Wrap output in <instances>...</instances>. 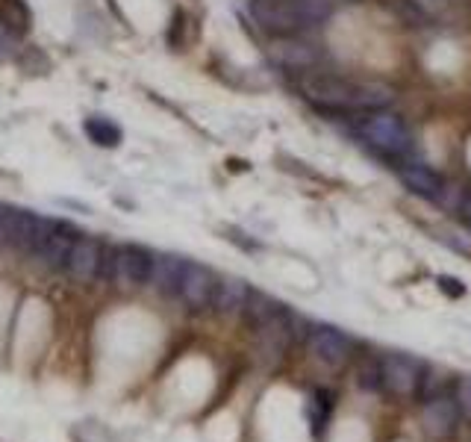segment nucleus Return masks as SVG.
Returning <instances> with one entry per match:
<instances>
[{
    "mask_svg": "<svg viewBox=\"0 0 471 442\" xmlns=\"http://www.w3.org/2000/svg\"><path fill=\"white\" fill-rule=\"evenodd\" d=\"M251 15L263 33L283 39L325 21L330 15V0H251Z\"/></svg>",
    "mask_w": 471,
    "mask_h": 442,
    "instance_id": "f257e3e1",
    "label": "nucleus"
},
{
    "mask_svg": "<svg viewBox=\"0 0 471 442\" xmlns=\"http://www.w3.org/2000/svg\"><path fill=\"white\" fill-rule=\"evenodd\" d=\"M359 136L389 156H406L412 151V136L406 124L389 109H374L359 122Z\"/></svg>",
    "mask_w": 471,
    "mask_h": 442,
    "instance_id": "f03ea898",
    "label": "nucleus"
},
{
    "mask_svg": "<svg viewBox=\"0 0 471 442\" xmlns=\"http://www.w3.org/2000/svg\"><path fill=\"white\" fill-rule=\"evenodd\" d=\"M301 95L321 109H354L357 83H350L336 74H312L307 71L298 80Z\"/></svg>",
    "mask_w": 471,
    "mask_h": 442,
    "instance_id": "7ed1b4c3",
    "label": "nucleus"
},
{
    "mask_svg": "<svg viewBox=\"0 0 471 442\" xmlns=\"http://www.w3.org/2000/svg\"><path fill=\"white\" fill-rule=\"evenodd\" d=\"M307 345H310V351L327 366L348 363V357L354 354V348H357V343L345 334V330L327 328V325H312V334L307 339Z\"/></svg>",
    "mask_w": 471,
    "mask_h": 442,
    "instance_id": "20e7f679",
    "label": "nucleus"
},
{
    "mask_svg": "<svg viewBox=\"0 0 471 442\" xmlns=\"http://www.w3.org/2000/svg\"><path fill=\"white\" fill-rule=\"evenodd\" d=\"M381 368H383V386L386 390H392L395 395L419 392L421 377H424V368H421L419 360H412V357H406V354H386Z\"/></svg>",
    "mask_w": 471,
    "mask_h": 442,
    "instance_id": "39448f33",
    "label": "nucleus"
},
{
    "mask_svg": "<svg viewBox=\"0 0 471 442\" xmlns=\"http://www.w3.org/2000/svg\"><path fill=\"white\" fill-rule=\"evenodd\" d=\"M271 59L283 71H312V66L321 59V51L298 36H283V39H274Z\"/></svg>",
    "mask_w": 471,
    "mask_h": 442,
    "instance_id": "423d86ee",
    "label": "nucleus"
},
{
    "mask_svg": "<svg viewBox=\"0 0 471 442\" xmlns=\"http://www.w3.org/2000/svg\"><path fill=\"white\" fill-rule=\"evenodd\" d=\"M216 283H218V278L207 269V265L186 263V272H183V280H180V298L186 301L192 310L212 307Z\"/></svg>",
    "mask_w": 471,
    "mask_h": 442,
    "instance_id": "0eeeda50",
    "label": "nucleus"
},
{
    "mask_svg": "<svg viewBox=\"0 0 471 442\" xmlns=\"http://www.w3.org/2000/svg\"><path fill=\"white\" fill-rule=\"evenodd\" d=\"M100 260H104V242L91 236H80L71 248L66 272L77 280H95L100 278Z\"/></svg>",
    "mask_w": 471,
    "mask_h": 442,
    "instance_id": "6e6552de",
    "label": "nucleus"
},
{
    "mask_svg": "<svg viewBox=\"0 0 471 442\" xmlns=\"http://www.w3.org/2000/svg\"><path fill=\"white\" fill-rule=\"evenodd\" d=\"M80 239V230L77 227H71L68 221H59L57 218V225H53V230H51V236H48V242H44L42 248H39V260H42V265H48V269H66L68 265V257H71V248H74V242Z\"/></svg>",
    "mask_w": 471,
    "mask_h": 442,
    "instance_id": "1a4fd4ad",
    "label": "nucleus"
},
{
    "mask_svg": "<svg viewBox=\"0 0 471 442\" xmlns=\"http://www.w3.org/2000/svg\"><path fill=\"white\" fill-rule=\"evenodd\" d=\"M153 263H156V254H151L147 248H142V245H122V248H118L115 280L151 283V278H153Z\"/></svg>",
    "mask_w": 471,
    "mask_h": 442,
    "instance_id": "9d476101",
    "label": "nucleus"
},
{
    "mask_svg": "<svg viewBox=\"0 0 471 442\" xmlns=\"http://www.w3.org/2000/svg\"><path fill=\"white\" fill-rule=\"evenodd\" d=\"M4 225H6V245H12L15 251L33 254L35 230H39V216H33L30 209L6 207Z\"/></svg>",
    "mask_w": 471,
    "mask_h": 442,
    "instance_id": "9b49d317",
    "label": "nucleus"
},
{
    "mask_svg": "<svg viewBox=\"0 0 471 442\" xmlns=\"http://www.w3.org/2000/svg\"><path fill=\"white\" fill-rule=\"evenodd\" d=\"M401 180L410 186L415 195L421 198H430V201H442L445 195V178H442L439 171H433L430 165H421V162H404L401 165Z\"/></svg>",
    "mask_w": 471,
    "mask_h": 442,
    "instance_id": "f8f14e48",
    "label": "nucleus"
},
{
    "mask_svg": "<svg viewBox=\"0 0 471 442\" xmlns=\"http://www.w3.org/2000/svg\"><path fill=\"white\" fill-rule=\"evenodd\" d=\"M247 295H251V287H247V280L242 278H233V274H224V278H218L216 283V295H212V307L218 312H242L245 304H247Z\"/></svg>",
    "mask_w": 471,
    "mask_h": 442,
    "instance_id": "ddd939ff",
    "label": "nucleus"
},
{
    "mask_svg": "<svg viewBox=\"0 0 471 442\" xmlns=\"http://www.w3.org/2000/svg\"><path fill=\"white\" fill-rule=\"evenodd\" d=\"M457 401L454 399H445V395H436V399L428 401V407H424V428L430 430L433 437H448L454 434L457 428Z\"/></svg>",
    "mask_w": 471,
    "mask_h": 442,
    "instance_id": "4468645a",
    "label": "nucleus"
},
{
    "mask_svg": "<svg viewBox=\"0 0 471 442\" xmlns=\"http://www.w3.org/2000/svg\"><path fill=\"white\" fill-rule=\"evenodd\" d=\"M186 263L189 260H183L177 254H160L153 263L151 283L162 295H180V280H183V272H186Z\"/></svg>",
    "mask_w": 471,
    "mask_h": 442,
    "instance_id": "2eb2a0df",
    "label": "nucleus"
},
{
    "mask_svg": "<svg viewBox=\"0 0 471 442\" xmlns=\"http://www.w3.org/2000/svg\"><path fill=\"white\" fill-rule=\"evenodd\" d=\"M283 312V304L271 298V295H265L260 289H251V295H247V304H245V310H242V316L247 319V325L251 328H265L269 321H274L277 316Z\"/></svg>",
    "mask_w": 471,
    "mask_h": 442,
    "instance_id": "dca6fc26",
    "label": "nucleus"
},
{
    "mask_svg": "<svg viewBox=\"0 0 471 442\" xmlns=\"http://www.w3.org/2000/svg\"><path fill=\"white\" fill-rule=\"evenodd\" d=\"M392 100H395V91L392 86H386V83H357L354 109L374 113V109H386Z\"/></svg>",
    "mask_w": 471,
    "mask_h": 442,
    "instance_id": "f3484780",
    "label": "nucleus"
},
{
    "mask_svg": "<svg viewBox=\"0 0 471 442\" xmlns=\"http://www.w3.org/2000/svg\"><path fill=\"white\" fill-rule=\"evenodd\" d=\"M82 130H86V136L95 145L100 147H118L122 145V127L113 124L109 118L104 115H91L86 118V124H82Z\"/></svg>",
    "mask_w": 471,
    "mask_h": 442,
    "instance_id": "a211bd4d",
    "label": "nucleus"
},
{
    "mask_svg": "<svg viewBox=\"0 0 471 442\" xmlns=\"http://www.w3.org/2000/svg\"><path fill=\"white\" fill-rule=\"evenodd\" d=\"M0 21L12 33H27L30 30V12L21 0H0Z\"/></svg>",
    "mask_w": 471,
    "mask_h": 442,
    "instance_id": "6ab92c4d",
    "label": "nucleus"
},
{
    "mask_svg": "<svg viewBox=\"0 0 471 442\" xmlns=\"http://www.w3.org/2000/svg\"><path fill=\"white\" fill-rule=\"evenodd\" d=\"M307 413H310V425L316 430H321V425L327 422V413H330V392L318 390L316 395H310Z\"/></svg>",
    "mask_w": 471,
    "mask_h": 442,
    "instance_id": "aec40b11",
    "label": "nucleus"
},
{
    "mask_svg": "<svg viewBox=\"0 0 471 442\" xmlns=\"http://www.w3.org/2000/svg\"><path fill=\"white\" fill-rule=\"evenodd\" d=\"M357 383L363 386V390H368V392L383 390V368H381V363H365L363 368H359Z\"/></svg>",
    "mask_w": 471,
    "mask_h": 442,
    "instance_id": "412c9836",
    "label": "nucleus"
},
{
    "mask_svg": "<svg viewBox=\"0 0 471 442\" xmlns=\"http://www.w3.org/2000/svg\"><path fill=\"white\" fill-rule=\"evenodd\" d=\"M442 242H445L448 248H454L457 254H463V257H471V242L463 236V233H454V230H445V233L439 236Z\"/></svg>",
    "mask_w": 471,
    "mask_h": 442,
    "instance_id": "4be33fe9",
    "label": "nucleus"
},
{
    "mask_svg": "<svg viewBox=\"0 0 471 442\" xmlns=\"http://www.w3.org/2000/svg\"><path fill=\"white\" fill-rule=\"evenodd\" d=\"M454 401H457V407H459V410H466L468 416H471V377H463V381L457 383Z\"/></svg>",
    "mask_w": 471,
    "mask_h": 442,
    "instance_id": "5701e85b",
    "label": "nucleus"
},
{
    "mask_svg": "<svg viewBox=\"0 0 471 442\" xmlns=\"http://www.w3.org/2000/svg\"><path fill=\"white\" fill-rule=\"evenodd\" d=\"M439 289L445 295H454V298H459V295H466V287L459 283L457 278H439Z\"/></svg>",
    "mask_w": 471,
    "mask_h": 442,
    "instance_id": "b1692460",
    "label": "nucleus"
},
{
    "mask_svg": "<svg viewBox=\"0 0 471 442\" xmlns=\"http://www.w3.org/2000/svg\"><path fill=\"white\" fill-rule=\"evenodd\" d=\"M4 216H6V207H0V245H6V225H4Z\"/></svg>",
    "mask_w": 471,
    "mask_h": 442,
    "instance_id": "393cba45",
    "label": "nucleus"
},
{
    "mask_svg": "<svg viewBox=\"0 0 471 442\" xmlns=\"http://www.w3.org/2000/svg\"><path fill=\"white\" fill-rule=\"evenodd\" d=\"M463 216H466V221L471 225V198H466V201H463Z\"/></svg>",
    "mask_w": 471,
    "mask_h": 442,
    "instance_id": "a878e982",
    "label": "nucleus"
}]
</instances>
